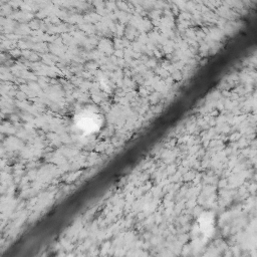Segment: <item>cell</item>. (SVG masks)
I'll return each mask as SVG.
<instances>
[{"mask_svg":"<svg viewBox=\"0 0 257 257\" xmlns=\"http://www.w3.org/2000/svg\"><path fill=\"white\" fill-rule=\"evenodd\" d=\"M74 125L80 134L83 136H89L100 130L102 125V118L96 111L84 109L75 115Z\"/></svg>","mask_w":257,"mask_h":257,"instance_id":"cell-1","label":"cell"},{"mask_svg":"<svg viewBox=\"0 0 257 257\" xmlns=\"http://www.w3.org/2000/svg\"><path fill=\"white\" fill-rule=\"evenodd\" d=\"M198 222H199L200 232H202L204 236L209 237L213 233V229H214L213 216L210 213H205L200 217Z\"/></svg>","mask_w":257,"mask_h":257,"instance_id":"cell-2","label":"cell"}]
</instances>
